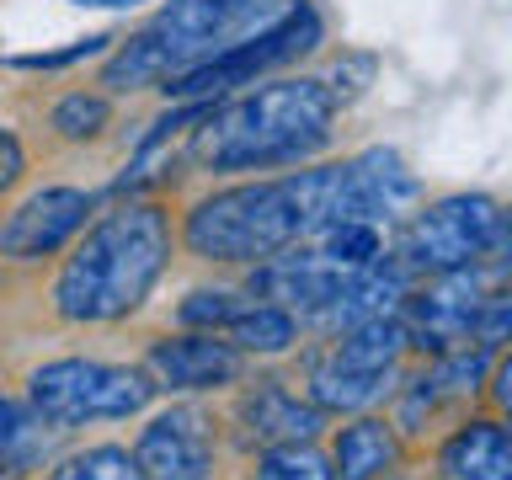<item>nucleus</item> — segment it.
Listing matches in <instances>:
<instances>
[{"instance_id":"1","label":"nucleus","mask_w":512,"mask_h":480,"mask_svg":"<svg viewBox=\"0 0 512 480\" xmlns=\"http://www.w3.org/2000/svg\"><path fill=\"white\" fill-rule=\"evenodd\" d=\"M336 91L326 80H272L214 107L192 128L187 155L203 171H267L294 166L331 139Z\"/></svg>"},{"instance_id":"2","label":"nucleus","mask_w":512,"mask_h":480,"mask_svg":"<svg viewBox=\"0 0 512 480\" xmlns=\"http://www.w3.org/2000/svg\"><path fill=\"white\" fill-rule=\"evenodd\" d=\"M171 262V224L155 203H123L107 219H96L86 240L70 251L59 283L54 310L70 326H102L123 320L150 299L155 278Z\"/></svg>"},{"instance_id":"3","label":"nucleus","mask_w":512,"mask_h":480,"mask_svg":"<svg viewBox=\"0 0 512 480\" xmlns=\"http://www.w3.org/2000/svg\"><path fill=\"white\" fill-rule=\"evenodd\" d=\"M278 11V0H171L150 27H139L107 54L102 86L139 91L155 80H182L256 38Z\"/></svg>"},{"instance_id":"4","label":"nucleus","mask_w":512,"mask_h":480,"mask_svg":"<svg viewBox=\"0 0 512 480\" xmlns=\"http://www.w3.org/2000/svg\"><path fill=\"white\" fill-rule=\"evenodd\" d=\"M304 240L294 182H246L203 198L187 214V246L203 262H272Z\"/></svg>"},{"instance_id":"5","label":"nucleus","mask_w":512,"mask_h":480,"mask_svg":"<svg viewBox=\"0 0 512 480\" xmlns=\"http://www.w3.org/2000/svg\"><path fill=\"white\" fill-rule=\"evenodd\" d=\"M27 395L54 416L59 427L75 422H112V416H134L150 406L155 384L139 368H118V363H91V358H59L43 363L27 379Z\"/></svg>"},{"instance_id":"6","label":"nucleus","mask_w":512,"mask_h":480,"mask_svg":"<svg viewBox=\"0 0 512 480\" xmlns=\"http://www.w3.org/2000/svg\"><path fill=\"white\" fill-rule=\"evenodd\" d=\"M310 48H320V11L310 0H288L256 38H246L240 48L219 54L214 64H203V70H192L182 80H166L160 91L176 96V102H214V96L235 91V86H251L256 75L278 70V64L310 54Z\"/></svg>"},{"instance_id":"7","label":"nucleus","mask_w":512,"mask_h":480,"mask_svg":"<svg viewBox=\"0 0 512 480\" xmlns=\"http://www.w3.org/2000/svg\"><path fill=\"white\" fill-rule=\"evenodd\" d=\"M496 235H502V208L486 192H454L422 208L406 235H400V262L411 272H459L491 256Z\"/></svg>"},{"instance_id":"8","label":"nucleus","mask_w":512,"mask_h":480,"mask_svg":"<svg viewBox=\"0 0 512 480\" xmlns=\"http://www.w3.org/2000/svg\"><path fill=\"white\" fill-rule=\"evenodd\" d=\"M363 267H342L336 256L326 251H299V256H272V262H262V272L251 278V294H267L278 299L283 310H299L310 320H326L336 304H342V294L352 283H358Z\"/></svg>"},{"instance_id":"9","label":"nucleus","mask_w":512,"mask_h":480,"mask_svg":"<svg viewBox=\"0 0 512 480\" xmlns=\"http://www.w3.org/2000/svg\"><path fill=\"white\" fill-rule=\"evenodd\" d=\"M86 214H91V192L43 187L6 214V224H0V251H6L11 262H38V256L70 246V235L86 224Z\"/></svg>"},{"instance_id":"10","label":"nucleus","mask_w":512,"mask_h":480,"mask_svg":"<svg viewBox=\"0 0 512 480\" xmlns=\"http://www.w3.org/2000/svg\"><path fill=\"white\" fill-rule=\"evenodd\" d=\"M134 454L150 480H208L214 470V438L198 411H166L139 432Z\"/></svg>"},{"instance_id":"11","label":"nucleus","mask_w":512,"mask_h":480,"mask_svg":"<svg viewBox=\"0 0 512 480\" xmlns=\"http://www.w3.org/2000/svg\"><path fill=\"white\" fill-rule=\"evenodd\" d=\"M150 374L160 390H219L240 379V347L230 336L198 331V336H171L150 347Z\"/></svg>"},{"instance_id":"12","label":"nucleus","mask_w":512,"mask_h":480,"mask_svg":"<svg viewBox=\"0 0 512 480\" xmlns=\"http://www.w3.org/2000/svg\"><path fill=\"white\" fill-rule=\"evenodd\" d=\"M443 480H512V432L496 422H470L443 443Z\"/></svg>"},{"instance_id":"13","label":"nucleus","mask_w":512,"mask_h":480,"mask_svg":"<svg viewBox=\"0 0 512 480\" xmlns=\"http://www.w3.org/2000/svg\"><path fill=\"white\" fill-rule=\"evenodd\" d=\"M246 427L251 438H262L267 448L272 443H310L320 427H326V411L315 400H299L288 395L278 379H262V390H251L246 400Z\"/></svg>"},{"instance_id":"14","label":"nucleus","mask_w":512,"mask_h":480,"mask_svg":"<svg viewBox=\"0 0 512 480\" xmlns=\"http://www.w3.org/2000/svg\"><path fill=\"white\" fill-rule=\"evenodd\" d=\"M54 432L59 422L48 416L38 400H6V411H0V454H6V480H22L32 464H43V454L54 448Z\"/></svg>"},{"instance_id":"15","label":"nucleus","mask_w":512,"mask_h":480,"mask_svg":"<svg viewBox=\"0 0 512 480\" xmlns=\"http://www.w3.org/2000/svg\"><path fill=\"white\" fill-rule=\"evenodd\" d=\"M411 347V326L406 315H379L363 326L342 331V342L331 347V363L358 368V374H395V358Z\"/></svg>"},{"instance_id":"16","label":"nucleus","mask_w":512,"mask_h":480,"mask_svg":"<svg viewBox=\"0 0 512 480\" xmlns=\"http://www.w3.org/2000/svg\"><path fill=\"white\" fill-rule=\"evenodd\" d=\"M336 480H379L395 470V438L390 427L379 422V416H363V422H352L336 432Z\"/></svg>"},{"instance_id":"17","label":"nucleus","mask_w":512,"mask_h":480,"mask_svg":"<svg viewBox=\"0 0 512 480\" xmlns=\"http://www.w3.org/2000/svg\"><path fill=\"white\" fill-rule=\"evenodd\" d=\"M390 379L395 374H358V368H342L326 358L310 368V395L320 411H363V406L390 395Z\"/></svg>"},{"instance_id":"18","label":"nucleus","mask_w":512,"mask_h":480,"mask_svg":"<svg viewBox=\"0 0 512 480\" xmlns=\"http://www.w3.org/2000/svg\"><path fill=\"white\" fill-rule=\"evenodd\" d=\"M224 336H230L240 352H288L299 326L283 304H251V310H240L230 326H224Z\"/></svg>"},{"instance_id":"19","label":"nucleus","mask_w":512,"mask_h":480,"mask_svg":"<svg viewBox=\"0 0 512 480\" xmlns=\"http://www.w3.org/2000/svg\"><path fill=\"white\" fill-rule=\"evenodd\" d=\"M48 480H150L144 475V464L139 454H128V448H86V454H75V459H64Z\"/></svg>"},{"instance_id":"20","label":"nucleus","mask_w":512,"mask_h":480,"mask_svg":"<svg viewBox=\"0 0 512 480\" xmlns=\"http://www.w3.org/2000/svg\"><path fill=\"white\" fill-rule=\"evenodd\" d=\"M256 480H336V470L310 443H272L256 459Z\"/></svg>"},{"instance_id":"21","label":"nucleus","mask_w":512,"mask_h":480,"mask_svg":"<svg viewBox=\"0 0 512 480\" xmlns=\"http://www.w3.org/2000/svg\"><path fill=\"white\" fill-rule=\"evenodd\" d=\"M48 123H54L64 139H96L112 123V107H107V96H96V91H70L54 102Z\"/></svg>"},{"instance_id":"22","label":"nucleus","mask_w":512,"mask_h":480,"mask_svg":"<svg viewBox=\"0 0 512 480\" xmlns=\"http://www.w3.org/2000/svg\"><path fill=\"white\" fill-rule=\"evenodd\" d=\"M486 358H491V347L486 342H475V347H454V352H443L438 363H432V374L427 384L438 395H470L480 379H486Z\"/></svg>"},{"instance_id":"23","label":"nucleus","mask_w":512,"mask_h":480,"mask_svg":"<svg viewBox=\"0 0 512 480\" xmlns=\"http://www.w3.org/2000/svg\"><path fill=\"white\" fill-rule=\"evenodd\" d=\"M320 251L336 256L342 267H374V262H384V235H379V224L352 219V224H336V230L320 240Z\"/></svg>"},{"instance_id":"24","label":"nucleus","mask_w":512,"mask_h":480,"mask_svg":"<svg viewBox=\"0 0 512 480\" xmlns=\"http://www.w3.org/2000/svg\"><path fill=\"white\" fill-rule=\"evenodd\" d=\"M107 43H118V38L96 32V38H80V43H70V48H54V54H16L11 70H70V64H80V59L107 54Z\"/></svg>"},{"instance_id":"25","label":"nucleus","mask_w":512,"mask_h":480,"mask_svg":"<svg viewBox=\"0 0 512 480\" xmlns=\"http://www.w3.org/2000/svg\"><path fill=\"white\" fill-rule=\"evenodd\" d=\"M246 310L235 294H224V288H214V294H192L187 304H182V326H230V320Z\"/></svg>"},{"instance_id":"26","label":"nucleus","mask_w":512,"mask_h":480,"mask_svg":"<svg viewBox=\"0 0 512 480\" xmlns=\"http://www.w3.org/2000/svg\"><path fill=\"white\" fill-rule=\"evenodd\" d=\"M475 342H512V288H496V294L480 299V315H475Z\"/></svg>"},{"instance_id":"27","label":"nucleus","mask_w":512,"mask_h":480,"mask_svg":"<svg viewBox=\"0 0 512 480\" xmlns=\"http://www.w3.org/2000/svg\"><path fill=\"white\" fill-rule=\"evenodd\" d=\"M491 262L502 278H512V208L502 214V235H496V246H491Z\"/></svg>"},{"instance_id":"28","label":"nucleus","mask_w":512,"mask_h":480,"mask_svg":"<svg viewBox=\"0 0 512 480\" xmlns=\"http://www.w3.org/2000/svg\"><path fill=\"white\" fill-rule=\"evenodd\" d=\"M491 395H496V406H502V411H512V352H502V363H496Z\"/></svg>"},{"instance_id":"29","label":"nucleus","mask_w":512,"mask_h":480,"mask_svg":"<svg viewBox=\"0 0 512 480\" xmlns=\"http://www.w3.org/2000/svg\"><path fill=\"white\" fill-rule=\"evenodd\" d=\"M0 155H6V166H0V182H16L22 176V144H16V134H0Z\"/></svg>"},{"instance_id":"30","label":"nucleus","mask_w":512,"mask_h":480,"mask_svg":"<svg viewBox=\"0 0 512 480\" xmlns=\"http://www.w3.org/2000/svg\"><path fill=\"white\" fill-rule=\"evenodd\" d=\"M75 6H96V11H134L144 0H75Z\"/></svg>"}]
</instances>
